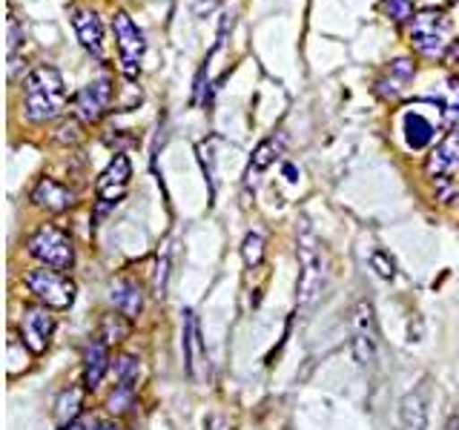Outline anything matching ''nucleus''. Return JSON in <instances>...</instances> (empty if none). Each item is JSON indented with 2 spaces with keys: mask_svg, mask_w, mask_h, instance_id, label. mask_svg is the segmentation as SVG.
<instances>
[{
  "mask_svg": "<svg viewBox=\"0 0 459 430\" xmlns=\"http://www.w3.org/2000/svg\"><path fill=\"white\" fill-rule=\"evenodd\" d=\"M66 109L64 75L49 64L35 66L23 78V118L29 124H49Z\"/></svg>",
  "mask_w": 459,
  "mask_h": 430,
  "instance_id": "f257e3e1",
  "label": "nucleus"
},
{
  "mask_svg": "<svg viewBox=\"0 0 459 430\" xmlns=\"http://www.w3.org/2000/svg\"><path fill=\"white\" fill-rule=\"evenodd\" d=\"M296 255H299V281H296V305L305 310L319 298L325 287V262H322V241L313 233L307 219L296 227Z\"/></svg>",
  "mask_w": 459,
  "mask_h": 430,
  "instance_id": "f03ea898",
  "label": "nucleus"
},
{
  "mask_svg": "<svg viewBox=\"0 0 459 430\" xmlns=\"http://www.w3.org/2000/svg\"><path fill=\"white\" fill-rule=\"evenodd\" d=\"M454 23L442 9H422L408 21V40L416 55L428 61H445V55L454 47L451 40Z\"/></svg>",
  "mask_w": 459,
  "mask_h": 430,
  "instance_id": "7ed1b4c3",
  "label": "nucleus"
},
{
  "mask_svg": "<svg viewBox=\"0 0 459 430\" xmlns=\"http://www.w3.org/2000/svg\"><path fill=\"white\" fill-rule=\"evenodd\" d=\"M425 176L434 184V193L439 201L451 204L459 195V129L445 133V138L430 150L425 161Z\"/></svg>",
  "mask_w": 459,
  "mask_h": 430,
  "instance_id": "20e7f679",
  "label": "nucleus"
},
{
  "mask_svg": "<svg viewBox=\"0 0 459 430\" xmlns=\"http://www.w3.org/2000/svg\"><path fill=\"white\" fill-rule=\"evenodd\" d=\"M23 284H26V290L32 293L43 307H49V310H69L72 305H75L78 287L61 270H52V267L40 264V267L26 272Z\"/></svg>",
  "mask_w": 459,
  "mask_h": 430,
  "instance_id": "39448f33",
  "label": "nucleus"
},
{
  "mask_svg": "<svg viewBox=\"0 0 459 430\" xmlns=\"http://www.w3.org/2000/svg\"><path fill=\"white\" fill-rule=\"evenodd\" d=\"M26 253L38 258L43 267L61 270V272L75 267V247H72V238L55 224H40L35 233L26 238Z\"/></svg>",
  "mask_w": 459,
  "mask_h": 430,
  "instance_id": "423d86ee",
  "label": "nucleus"
},
{
  "mask_svg": "<svg viewBox=\"0 0 459 430\" xmlns=\"http://www.w3.org/2000/svg\"><path fill=\"white\" fill-rule=\"evenodd\" d=\"M129 178H133V164H129V158L124 152H118L107 164V169L100 172V178L95 184V198H98L95 219H100V215H107L109 210L121 204L129 190Z\"/></svg>",
  "mask_w": 459,
  "mask_h": 430,
  "instance_id": "0eeeda50",
  "label": "nucleus"
},
{
  "mask_svg": "<svg viewBox=\"0 0 459 430\" xmlns=\"http://www.w3.org/2000/svg\"><path fill=\"white\" fill-rule=\"evenodd\" d=\"M112 32H115V47H118V55H121L124 78L135 81L138 69H141V57H143V52H147V40H143V32H141L138 23L129 18L126 12H115Z\"/></svg>",
  "mask_w": 459,
  "mask_h": 430,
  "instance_id": "6e6552de",
  "label": "nucleus"
},
{
  "mask_svg": "<svg viewBox=\"0 0 459 430\" xmlns=\"http://www.w3.org/2000/svg\"><path fill=\"white\" fill-rule=\"evenodd\" d=\"M377 344H379L377 313H373L370 301H359L351 315V348L359 367H373V362H377Z\"/></svg>",
  "mask_w": 459,
  "mask_h": 430,
  "instance_id": "1a4fd4ad",
  "label": "nucleus"
},
{
  "mask_svg": "<svg viewBox=\"0 0 459 430\" xmlns=\"http://www.w3.org/2000/svg\"><path fill=\"white\" fill-rule=\"evenodd\" d=\"M413 78H416V64L411 57H396V61H391L379 72L377 83H373V95L385 100V104H396L411 90Z\"/></svg>",
  "mask_w": 459,
  "mask_h": 430,
  "instance_id": "9d476101",
  "label": "nucleus"
},
{
  "mask_svg": "<svg viewBox=\"0 0 459 430\" xmlns=\"http://www.w3.org/2000/svg\"><path fill=\"white\" fill-rule=\"evenodd\" d=\"M112 95H115V86L109 75H100L95 81H90L78 92L75 98V112H78V121L83 124H98L112 107Z\"/></svg>",
  "mask_w": 459,
  "mask_h": 430,
  "instance_id": "9b49d317",
  "label": "nucleus"
},
{
  "mask_svg": "<svg viewBox=\"0 0 459 430\" xmlns=\"http://www.w3.org/2000/svg\"><path fill=\"white\" fill-rule=\"evenodd\" d=\"M181 348H184V365L190 379L198 384L207 379V348L201 339V324L193 310H184V330H181Z\"/></svg>",
  "mask_w": 459,
  "mask_h": 430,
  "instance_id": "f8f14e48",
  "label": "nucleus"
},
{
  "mask_svg": "<svg viewBox=\"0 0 459 430\" xmlns=\"http://www.w3.org/2000/svg\"><path fill=\"white\" fill-rule=\"evenodd\" d=\"M52 333H55V315L49 313V307H43V305L23 307V315H21V336H23V344L29 348V353L40 356L43 350L49 348Z\"/></svg>",
  "mask_w": 459,
  "mask_h": 430,
  "instance_id": "ddd939ff",
  "label": "nucleus"
},
{
  "mask_svg": "<svg viewBox=\"0 0 459 430\" xmlns=\"http://www.w3.org/2000/svg\"><path fill=\"white\" fill-rule=\"evenodd\" d=\"M72 29L81 40V47L90 52L95 61H104V26L92 9H72Z\"/></svg>",
  "mask_w": 459,
  "mask_h": 430,
  "instance_id": "4468645a",
  "label": "nucleus"
},
{
  "mask_svg": "<svg viewBox=\"0 0 459 430\" xmlns=\"http://www.w3.org/2000/svg\"><path fill=\"white\" fill-rule=\"evenodd\" d=\"M428 401H430V382L422 379L402 399L399 408L402 430H428Z\"/></svg>",
  "mask_w": 459,
  "mask_h": 430,
  "instance_id": "2eb2a0df",
  "label": "nucleus"
},
{
  "mask_svg": "<svg viewBox=\"0 0 459 430\" xmlns=\"http://www.w3.org/2000/svg\"><path fill=\"white\" fill-rule=\"evenodd\" d=\"M32 201H35V207L47 210V212H66L72 204H75V193L55 178H40L32 186Z\"/></svg>",
  "mask_w": 459,
  "mask_h": 430,
  "instance_id": "dca6fc26",
  "label": "nucleus"
},
{
  "mask_svg": "<svg viewBox=\"0 0 459 430\" xmlns=\"http://www.w3.org/2000/svg\"><path fill=\"white\" fill-rule=\"evenodd\" d=\"M107 370H109V344L100 336H95L86 344V353H83V387H90V391L100 387Z\"/></svg>",
  "mask_w": 459,
  "mask_h": 430,
  "instance_id": "f3484780",
  "label": "nucleus"
},
{
  "mask_svg": "<svg viewBox=\"0 0 459 430\" xmlns=\"http://www.w3.org/2000/svg\"><path fill=\"white\" fill-rule=\"evenodd\" d=\"M112 305L118 313H124L126 319H135V315L143 310V293H141V284L129 276H121L112 281Z\"/></svg>",
  "mask_w": 459,
  "mask_h": 430,
  "instance_id": "a211bd4d",
  "label": "nucleus"
},
{
  "mask_svg": "<svg viewBox=\"0 0 459 430\" xmlns=\"http://www.w3.org/2000/svg\"><path fill=\"white\" fill-rule=\"evenodd\" d=\"M402 133H405V141L411 150H425L430 141H434V121H428L420 109L405 112L402 118Z\"/></svg>",
  "mask_w": 459,
  "mask_h": 430,
  "instance_id": "6ab92c4d",
  "label": "nucleus"
},
{
  "mask_svg": "<svg viewBox=\"0 0 459 430\" xmlns=\"http://www.w3.org/2000/svg\"><path fill=\"white\" fill-rule=\"evenodd\" d=\"M439 107H442V126L448 129H459V75H451L442 83L439 92Z\"/></svg>",
  "mask_w": 459,
  "mask_h": 430,
  "instance_id": "aec40b11",
  "label": "nucleus"
},
{
  "mask_svg": "<svg viewBox=\"0 0 459 430\" xmlns=\"http://www.w3.org/2000/svg\"><path fill=\"white\" fill-rule=\"evenodd\" d=\"M129 330H133V319H126L124 313H107L104 319H100L98 336L107 344H118V341L129 339Z\"/></svg>",
  "mask_w": 459,
  "mask_h": 430,
  "instance_id": "412c9836",
  "label": "nucleus"
},
{
  "mask_svg": "<svg viewBox=\"0 0 459 430\" xmlns=\"http://www.w3.org/2000/svg\"><path fill=\"white\" fill-rule=\"evenodd\" d=\"M81 405H83V387H69L61 396H57V405H55V416L61 425H69L81 419Z\"/></svg>",
  "mask_w": 459,
  "mask_h": 430,
  "instance_id": "4be33fe9",
  "label": "nucleus"
},
{
  "mask_svg": "<svg viewBox=\"0 0 459 430\" xmlns=\"http://www.w3.org/2000/svg\"><path fill=\"white\" fill-rule=\"evenodd\" d=\"M281 150H284V138L281 135H270V138H264L258 147L253 150V158H250V172L255 169V172H262V169H267L276 158L281 155Z\"/></svg>",
  "mask_w": 459,
  "mask_h": 430,
  "instance_id": "5701e85b",
  "label": "nucleus"
},
{
  "mask_svg": "<svg viewBox=\"0 0 459 430\" xmlns=\"http://www.w3.org/2000/svg\"><path fill=\"white\" fill-rule=\"evenodd\" d=\"M26 43V23L23 18L14 14V9L9 6V18H6V57H18V49Z\"/></svg>",
  "mask_w": 459,
  "mask_h": 430,
  "instance_id": "b1692460",
  "label": "nucleus"
},
{
  "mask_svg": "<svg viewBox=\"0 0 459 430\" xmlns=\"http://www.w3.org/2000/svg\"><path fill=\"white\" fill-rule=\"evenodd\" d=\"M241 258L247 270H258L264 264V238L258 233H247L241 241Z\"/></svg>",
  "mask_w": 459,
  "mask_h": 430,
  "instance_id": "393cba45",
  "label": "nucleus"
},
{
  "mask_svg": "<svg viewBox=\"0 0 459 430\" xmlns=\"http://www.w3.org/2000/svg\"><path fill=\"white\" fill-rule=\"evenodd\" d=\"M382 14L387 21H394V23H405L413 18V0H382L379 4Z\"/></svg>",
  "mask_w": 459,
  "mask_h": 430,
  "instance_id": "a878e982",
  "label": "nucleus"
},
{
  "mask_svg": "<svg viewBox=\"0 0 459 430\" xmlns=\"http://www.w3.org/2000/svg\"><path fill=\"white\" fill-rule=\"evenodd\" d=\"M370 267L377 270V276L385 279V281H394V279H396V262L391 258V253L373 250V253H370Z\"/></svg>",
  "mask_w": 459,
  "mask_h": 430,
  "instance_id": "bb28decb",
  "label": "nucleus"
},
{
  "mask_svg": "<svg viewBox=\"0 0 459 430\" xmlns=\"http://www.w3.org/2000/svg\"><path fill=\"white\" fill-rule=\"evenodd\" d=\"M167 279H169V250H164V255H158L155 264V296L164 298L167 296Z\"/></svg>",
  "mask_w": 459,
  "mask_h": 430,
  "instance_id": "cd10ccee",
  "label": "nucleus"
},
{
  "mask_svg": "<svg viewBox=\"0 0 459 430\" xmlns=\"http://www.w3.org/2000/svg\"><path fill=\"white\" fill-rule=\"evenodd\" d=\"M198 155H201V167H204V176H207V184H210V195H215V158H212V150L207 143H198Z\"/></svg>",
  "mask_w": 459,
  "mask_h": 430,
  "instance_id": "c85d7f7f",
  "label": "nucleus"
},
{
  "mask_svg": "<svg viewBox=\"0 0 459 430\" xmlns=\"http://www.w3.org/2000/svg\"><path fill=\"white\" fill-rule=\"evenodd\" d=\"M61 143H78L81 141V124L72 118V121H64L61 129H57V135H55Z\"/></svg>",
  "mask_w": 459,
  "mask_h": 430,
  "instance_id": "c756f323",
  "label": "nucleus"
},
{
  "mask_svg": "<svg viewBox=\"0 0 459 430\" xmlns=\"http://www.w3.org/2000/svg\"><path fill=\"white\" fill-rule=\"evenodd\" d=\"M98 419L95 416H81V419H75V422H69V425H61L57 430H98Z\"/></svg>",
  "mask_w": 459,
  "mask_h": 430,
  "instance_id": "7c9ffc66",
  "label": "nucleus"
},
{
  "mask_svg": "<svg viewBox=\"0 0 459 430\" xmlns=\"http://www.w3.org/2000/svg\"><path fill=\"white\" fill-rule=\"evenodd\" d=\"M221 4H224V0H198V4H195V14H201V18H204V14L215 12Z\"/></svg>",
  "mask_w": 459,
  "mask_h": 430,
  "instance_id": "2f4dec72",
  "label": "nucleus"
},
{
  "mask_svg": "<svg viewBox=\"0 0 459 430\" xmlns=\"http://www.w3.org/2000/svg\"><path fill=\"white\" fill-rule=\"evenodd\" d=\"M445 64L454 69V75H459V40H454V47L445 55Z\"/></svg>",
  "mask_w": 459,
  "mask_h": 430,
  "instance_id": "473e14b6",
  "label": "nucleus"
},
{
  "mask_svg": "<svg viewBox=\"0 0 459 430\" xmlns=\"http://www.w3.org/2000/svg\"><path fill=\"white\" fill-rule=\"evenodd\" d=\"M98 430H118V425H115V422H100Z\"/></svg>",
  "mask_w": 459,
  "mask_h": 430,
  "instance_id": "72a5a7b5",
  "label": "nucleus"
},
{
  "mask_svg": "<svg viewBox=\"0 0 459 430\" xmlns=\"http://www.w3.org/2000/svg\"><path fill=\"white\" fill-rule=\"evenodd\" d=\"M445 430H459V416H451V422H448V427Z\"/></svg>",
  "mask_w": 459,
  "mask_h": 430,
  "instance_id": "f704fd0d",
  "label": "nucleus"
},
{
  "mask_svg": "<svg viewBox=\"0 0 459 430\" xmlns=\"http://www.w3.org/2000/svg\"><path fill=\"white\" fill-rule=\"evenodd\" d=\"M445 4H459V0H445Z\"/></svg>",
  "mask_w": 459,
  "mask_h": 430,
  "instance_id": "c9c22d12",
  "label": "nucleus"
}]
</instances>
